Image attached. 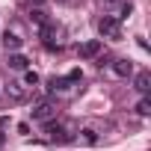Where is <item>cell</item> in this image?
Listing matches in <instances>:
<instances>
[{
    "label": "cell",
    "instance_id": "10",
    "mask_svg": "<svg viewBox=\"0 0 151 151\" xmlns=\"http://www.w3.org/2000/svg\"><path fill=\"white\" fill-rule=\"evenodd\" d=\"M27 65H30V59L24 53H9V68L12 71H27Z\"/></svg>",
    "mask_w": 151,
    "mask_h": 151
},
{
    "label": "cell",
    "instance_id": "18",
    "mask_svg": "<svg viewBox=\"0 0 151 151\" xmlns=\"http://www.w3.org/2000/svg\"><path fill=\"white\" fill-rule=\"evenodd\" d=\"M0 145H3V133H0Z\"/></svg>",
    "mask_w": 151,
    "mask_h": 151
},
{
    "label": "cell",
    "instance_id": "9",
    "mask_svg": "<svg viewBox=\"0 0 151 151\" xmlns=\"http://www.w3.org/2000/svg\"><path fill=\"white\" fill-rule=\"evenodd\" d=\"M74 139H77L80 145H98V133H95L92 127H83V130H77V136H74Z\"/></svg>",
    "mask_w": 151,
    "mask_h": 151
},
{
    "label": "cell",
    "instance_id": "6",
    "mask_svg": "<svg viewBox=\"0 0 151 151\" xmlns=\"http://www.w3.org/2000/svg\"><path fill=\"white\" fill-rule=\"evenodd\" d=\"M110 68H113L116 77H133V62L130 59H113Z\"/></svg>",
    "mask_w": 151,
    "mask_h": 151
},
{
    "label": "cell",
    "instance_id": "8",
    "mask_svg": "<svg viewBox=\"0 0 151 151\" xmlns=\"http://www.w3.org/2000/svg\"><path fill=\"white\" fill-rule=\"evenodd\" d=\"M71 86H74V83H71L68 77H50V80H47V89H50L53 95H56V92L65 95V92H71Z\"/></svg>",
    "mask_w": 151,
    "mask_h": 151
},
{
    "label": "cell",
    "instance_id": "12",
    "mask_svg": "<svg viewBox=\"0 0 151 151\" xmlns=\"http://www.w3.org/2000/svg\"><path fill=\"white\" fill-rule=\"evenodd\" d=\"M6 95H9L12 101H18V104H21V101H27V92L21 89V83H6Z\"/></svg>",
    "mask_w": 151,
    "mask_h": 151
},
{
    "label": "cell",
    "instance_id": "13",
    "mask_svg": "<svg viewBox=\"0 0 151 151\" xmlns=\"http://www.w3.org/2000/svg\"><path fill=\"white\" fill-rule=\"evenodd\" d=\"M45 21H50V18H47V15H45L42 9H30V24H36V27H42Z\"/></svg>",
    "mask_w": 151,
    "mask_h": 151
},
{
    "label": "cell",
    "instance_id": "1",
    "mask_svg": "<svg viewBox=\"0 0 151 151\" xmlns=\"http://www.w3.org/2000/svg\"><path fill=\"white\" fill-rule=\"evenodd\" d=\"M98 33H101V39H122V24L113 15H104L98 21Z\"/></svg>",
    "mask_w": 151,
    "mask_h": 151
},
{
    "label": "cell",
    "instance_id": "16",
    "mask_svg": "<svg viewBox=\"0 0 151 151\" xmlns=\"http://www.w3.org/2000/svg\"><path fill=\"white\" fill-rule=\"evenodd\" d=\"M6 122H9V119H6V116H0V127H3V124H6Z\"/></svg>",
    "mask_w": 151,
    "mask_h": 151
},
{
    "label": "cell",
    "instance_id": "5",
    "mask_svg": "<svg viewBox=\"0 0 151 151\" xmlns=\"http://www.w3.org/2000/svg\"><path fill=\"white\" fill-rule=\"evenodd\" d=\"M101 50H104V42H101V39H92V42H86V45L77 47V53H80L83 59H95V56H101Z\"/></svg>",
    "mask_w": 151,
    "mask_h": 151
},
{
    "label": "cell",
    "instance_id": "2",
    "mask_svg": "<svg viewBox=\"0 0 151 151\" xmlns=\"http://www.w3.org/2000/svg\"><path fill=\"white\" fill-rule=\"evenodd\" d=\"M45 133H47V139L56 142V145H65V142L74 139V133H68L62 124H53V122H45Z\"/></svg>",
    "mask_w": 151,
    "mask_h": 151
},
{
    "label": "cell",
    "instance_id": "14",
    "mask_svg": "<svg viewBox=\"0 0 151 151\" xmlns=\"http://www.w3.org/2000/svg\"><path fill=\"white\" fill-rule=\"evenodd\" d=\"M24 83H27L30 89H33V86H39V74H36V71H24Z\"/></svg>",
    "mask_w": 151,
    "mask_h": 151
},
{
    "label": "cell",
    "instance_id": "11",
    "mask_svg": "<svg viewBox=\"0 0 151 151\" xmlns=\"http://www.w3.org/2000/svg\"><path fill=\"white\" fill-rule=\"evenodd\" d=\"M3 47H6L9 53H18V47H21V36H15V33L6 30V36H3Z\"/></svg>",
    "mask_w": 151,
    "mask_h": 151
},
{
    "label": "cell",
    "instance_id": "17",
    "mask_svg": "<svg viewBox=\"0 0 151 151\" xmlns=\"http://www.w3.org/2000/svg\"><path fill=\"white\" fill-rule=\"evenodd\" d=\"M56 3H71V0H56Z\"/></svg>",
    "mask_w": 151,
    "mask_h": 151
},
{
    "label": "cell",
    "instance_id": "3",
    "mask_svg": "<svg viewBox=\"0 0 151 151\" xmlns=\"http://www.w3.org/2000/svg\"><path fill=\"white\" fill-rule=\"evenodd\" d=\"M59 36V27L53 24V21H45L42 27H39V39L45 42V47L47 50H59V45H53V39Z\"/></svg>",
    "mask_w": 151,
    "mask_h": 151
},
{
    "label": "cell",
    "instance_id": "4",
    "mask_svg": "<svg viewBox=\"0 0 151 151\" xmlns=\"http://www.w3.org/2000/svg\"><path fill=\"white\" fill-rule=\"evenodd\" d=\"M30 113H33V122H50V119L56 116V104H50V101H42V104H36Z\"/></svg>",
    "mask_w": 151,
    "mask_h": 151
},
{
    "label": "cell",
    "instance_id": "15",
    "mask_svg": "<svg viewBox=\"0 0 151 151\" xmlns=\"http://www.w3.org/2000/svg\"><path fill=\"white\" fill-rule=\"evenodd\" d=\"M136 113H139V116H148V113H151V101H148V98H142V101L136 104Z\"/></svg>",
    "mask_w": 151,
    "mask_h": 151
},
{
    "label": "cell",
    "instance_id": "7",
    "mask_svg": "<svg viewBox=\"0 0 151 151\" xmlns=\"http://www.w3.org/2000/svg\"><path fill=\"white\" fill-rule=\"evenodd\" d=\"M133 89H136L142 98H148V89H151V74H148V71H139L136 77H133Z\"/></svg>",
    "mask_w": 151,
    "mask_h": 151
}]
</instances>
